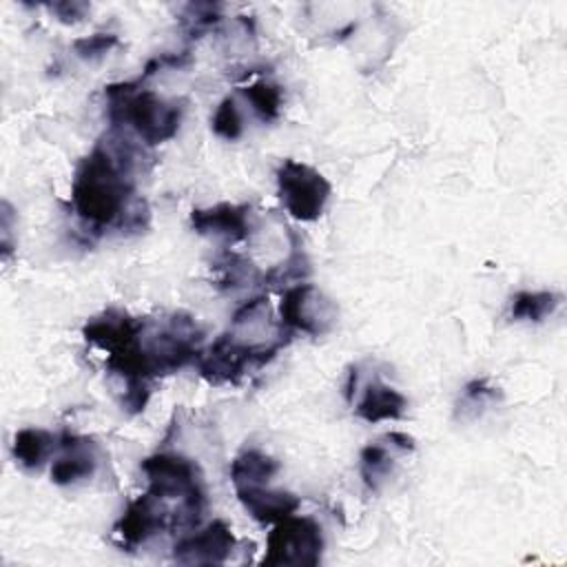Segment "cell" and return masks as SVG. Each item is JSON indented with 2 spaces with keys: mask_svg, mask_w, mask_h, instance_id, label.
Segmentation results:
<instances>
[{
  "mask_svg": "<svg viewBox=\"0 0 567 567\" xmlns=\"http://www.w3.org/2000/svg\"><path fill=\"white\" fill-rule=\"evenodd\" d=\"M133 151L126 140L104 135L75 168L71 199L78 217L91 230L142 228L148 210L133 199Z\"/></svg>",
  "mask_w": 567,
  "mask_h": 567,
  "instance_id": "cell-1",
  "label": "cell"
},
{
  "mask_svg": "<svg viewBox=\"0 0 567 567\" xmlns=\"http://www.w3.org/2000/svg\"><path fill=\"white\" fill-rule=\"evenodd\" d=\"M109 102V120L113 126H131L135 135L157 146L177 135L182 122V106L166 102L148 89H140V82H115L104 86Z\"/></svg>",
  "mask_w": 567,
  "mask_h": 567,
  "instance_id": "cell-2",
  "label": "cell"
},
{
  "mask_svg": "<svg viewBox=\"0 0 567 567\" xmlns=\"http://www.w3.org/2000/svg\"><path fill=\"white\" fill-rule=\"evenodd\" d=\"M140 467L148 481V492L179 503L173 512V527H193L199 523L206 507V489L197 463L182 454L157 452L146 456Z\"/></svg>",
  "mask_w": 567,
  "mask_h": 567,
  "instance_id": "cell-3",
  "label": "cell"
},
{
  "mask_svg": "<svg viewBox=\"0 0 567 567\" xmlns=\"http://www.w3.org/2000/svg\"><path fill=\"white\" fill-rule=\"evenodd\" d=\"M281 348V343H246L233 332H226L199 352L195 365L208 383H237L246 370L266 365Z\"/></svg>",
  "mask_w": 567,
  "mask_h": 567,
  "instance_id": "cell-4",
  "label": "cell"
},
{
  "mask_svg": "<svg viewBox=\"0 0 567 567\" xmlns=\"http://www.w3.org/2000/svg\"><path fill=\"white\" fill-rule=\"evenodd\" d=\"M323 529L310 516H288L275 523L266 538L264 567H317L323 554Z\"/></svg>",
  "mask_w": 567,
  "mask_h": 567,
  "instance_id": "cell-5",
  "label": "cell"
},
{
  "mask_svg": "<svg viewBox=\"0 0 567 567\" xmlns=\"http://www.w3.org/2000/svg\"><path fill=\"white\" fill-rule=\"evenodd\" d=\"M275 177L279 199L297 221H315L321 217L332 186L317 168L288 157L279 164Z\"/></svg>",
  "mask_w": 567,
  "mask_h": 567,
  "instance_id": "cell-6",
  "label": "cell"
},
{
  "mask_svg": "<svg viewBox=\"0 0 567 567\" xmlns=\"http://www.w3.org/2000/svg\"><path fill=\"white\" fill-rule=\"evenodd\" d=\"M281 328L310 337L326 334L337 321V306L312 284H295L279 303Z\"/></svg>",
  "mask_w": 567,
  "mask_h": 567,
  "instance_id": "cell-7",
  "label": "cell"
},
{
  "mask_svg": "<svg viewBox=\"0 0 567 567\" xmlns=\"http://www.w3.org/2000/svg\"><path fill=\"white\" fill-rule=\"evenodd\" d=\"M173 527V512L166 507V501L153 492H144L128 503L120 520L115 523V534L122 547H140L151 540L162 529Z\"/></svg>",
  "mask_w": 567,
  "mask_h": 567,
  "instance_id": "cell-8",
  "label": "cell"
},
{
  "mask_svg": "<svg viewBox=\"0 0 567 567\" xmlns=\"http://www.w3.org/2000/svg\"><path fill=\"white\" fill-rule=\"evenodd\" d=\"M237 547L233 529L224 520H213L195 534L184 536L173 547V558L182 565H224Z\"/></svg>",
  "mask_w": 567,
  "mask_h": 567,
  "instance_id": "cell-9",
  "label": "cell"
},
{
  "mask_svg": "<svg viewBox=\"0 0 567 567\" xmlns=\"http://www.w3.org/2000/svg\"><path fill=\"white\" fill-rule=\"evenodd\" d=\"M190 228L199 235L221 237L226 241H244L252 233V217L248 204H215L190 210Z\"/></svg>",
  "mask_w": 567,
  "mask_h": 567,
  "instance_id": "cell-10",
  "label": "cell"
},
{
  "mask_svg": "<svg viewBox=\"0 0 567 567\" xmlns=\"http://www.w3.org/2000/svg\"><path fill=\"white\" fill-rule=\"evenodd\" d=\"M58 450H62V456L51 465V481L55 485H75L95 474L97 456L91 439L62 432L58 436Z\"/></svg>",
  "mask_w": 567,
  "mask_h": 567,
  "instance_id": "cell-11",
  "label": "cell"
},
{
  "mask_svg": "<svg viewBox=\"0 0 567 567\" xmlns=\"http://www.w3.org/2000/svg\"><path fill=\"white\" fill-rule=\"evenodd\" d=\"M235 494L241 507L248 512V516L261 525L279 523L292 516L301 505L297 494L284 492V489H270L266 485L235 487Z\"/></svg>",
  "mask_w": 567,
  "mask_h": 567,
  "instance_id": "cell-12",
  "label": "cell"
},
{
  "mask_svg": "<svg viewBox=\"0 0 567 567\" xmlns=\"http://www.w3.org/2000/svg\"><path fill=\"white\" fill-rule=\"evenodd\" d=\"M408 399L379 377H374L370 383H365L361 399L354 405V414L365 423H379V421H396L405 414Z\"/></svg>",
  "mask_w": 567,
  "mask_h": 567,
  "instance_id": "cell-13",
  "label": "cell"
},
{
  "mask_svg": "<svg viewBox=\"0 0 567 567\" xmlns=\"http://www.w3.org/2000/svg\"><path fill=\"white\" fill-rule=\"evenodd\" d=\"M58 450V436L40 427H22L13 434L11 454L22 470L38 472Z\"/></svg>",
  "mask_w": 567,
  "mask_h": 567,
  "instance_id": "cell-14",
  "label": "cell"
},
{
  "mask_svg": "<svg viewBox=\"0 0 567 567\" xmlns=\"http://www.w3.org/2000/svg\"><path fill=\"white\" fill-rule=\"evenodd\" d=\"M279 472V461L261 450H244L230 463V481L235 487L268 485Z\"/></svg>",
  "mask_w": 567,
  "mask_h": 567,
  "instance_id": "cell-15",
  "label": "cell"
},
{
  "mask_svg": "<svg viewBox=\"0 0 567 567\" xmlns=\"http://www.w3.org/2000/svg\"><path fill=\"white\" fill-rule=\"evenodd\" d=\"M560 306V295L551 290H520L509 301V317L514 321H543Z\"/></svg>",
  "mask_w": 567,
  "mask_h": 567,
  "instance_id": "cell-16",
  "label": "cell"
},
{
  "mask_svg": "<svg viewBox=\"0 0 567 567\" xmlns=\"http://www.w3.org/2000/svg\"><path fill=\"white\" fill-rule=\"evenodd\" d=\"M392 465H394V458L390 454V443L374 441V443H368L359 452V472H361L363 485L370 492L381 489V485L385 483V478L392 472Z\"/></svg>",
  "mask_w": 567,
  "mask_h": 567,
  "instance_id": "cell-17",
  "label": "cell"
},
{
  "mask_svg": "<svg viewBox=\"0 0 567 567\" xmlns=\"http://www.w3.org/2000/svg\"><path fill=\"white\" fill-rule=\"evenodd\" d=\"M241 95L248 100V104L252 106L255 115L261 122H272V120L279 117V113H281V89L277 84L259 80V82H252V84L244 86Z\"/></svg>",
  "mask_w": 567,
  "mask_h": 567,
  "instance_id": "cell-18",
  "label": "cell"
},
{
  "mask_svg": "<svg viewBox=\"0 0 567 567\" xmlns=\"http://www.w3.org/2000/svg\"><path fill=\"white\" fill-rule=\"evenodd\" d=\"M292 237V250L290 255L286 257V261L277 264L275 268H270L268 272L261 275V281L266 284H288V281H301L308 272H310V266H308V259H306V252H303V246H301V239L290 233Z\"/></svg>",
  "mask_w": 567,
  "mask_h": 567,
  "instance_id": "cell-19",
  "label": "cell"
},
{
  "mask_svg": "<svg viewBox=\"0 0 567 567\" xmlns=\"http://www.w3.org/2000/svg\"><path fill=\"white\" fill-rule=\"evenodd\" d=\"M221 270L219 277V286L226 288H239V286H252L261 281V272L257 268H252L250 261H246L241 255L235 252H224L221 261L215 264Z\"/></svg>",
  "mask_w": 567,
  "mask_h": 567,
  "instance_id": "cell-20",
  "label": "cell"
},
{
  "mask_svg": "<svg viewBox=\"0 0 567 567\" xmlns=\"http://www.w3.org/2000/svg\"><path fill=\"white\" fill-rule=\"evenodd\" d=\"M210 128L217 137L226 140V142H235L241 137L244 133V120H241V113H239V106L235 102V97H224L213 117H210Z\"/></svg>",
  "mask_w": 567,
  "mask_h": 567,
  "instance_id": "cell-21",
  "label": "cell"
},
{
  "mask_svg": "<svg viewBox=\"0 0 567 567\" xmlns=\"http://www.w3.org/2000/svg\"><path fill=\"white\" fill-rule=\"evenodd\" d=\"M496 399H501L498 388L489 385L487 379H472V381L465 383V388H463L461 401H458V405H456V414L463 416L467 410H474V414H476V412H481V408H485L487 403H492V401H496Z\"/></svg>",
  "mask_w": 567,
  "mask_h": 567,
  "instance_id": "cell-22",
  "label": "cell"
},
{
  "mask_svg": "<svg viewBox=\"0 0 567 567\" xmlns=\"http://www.w3.org/2000/svg\"><path fill=\"white\" fill-rule=\"evenodd\" d=\"M113 47H117V35L113 33H93V35L78 38L73 42V51L82 60H97L104 53H109Z\"/></svg>",
  "mask_w": 567,
  "mask_h": 567,
  "instance_id": "cell-23",
  "label": "cell"
},
{
  "mask_svg": "<svg viewBox=\"0 0 567 567\" xmlns=\"http://www.w3.org/2000/svg\"><path fill=\"white\" fill-rule=\"evenodd\" d=\"M219 4H188L184 11V22L193 27V31H202L213 27L219 20Z\"/></svg>",
  "mask_w": 567,
  "mask_h": 567,
  "instance_id": "cell-24",
  "label": "cell"
},
{
  "mask_svg": "<svg viewBox=\"0 0 567 567\" xmlns=\"http://www.w3.org/2000/svg\"><path fill=\"white\" fill-rule=\"evenodd\" d=\"M49 9L58 16L60 22H66V24H73L78 20L84 18V13L89 11V4L86 2H53L49 4Z\"/></svg>",
  "mask_w": 567,
  "mask_h": 567,
  "instance_id": "cell-25",
  "label": "cell"
},
{
  "mask_svg": "<svg viewBox=\"0 0 567 567\" xmlns=\"http://www.w3.org/2000/svg\"><path fill=\"white\" fill-rule=\"evenodd\" d=\"M385 441H388L392 447L401 450V452H412V450H414V439L408 436V434H403V432H390V434H385Z\"/></svg>",
  "mask_w": 567,
  "mask_h": 567,
  "instance_id": "cell-26",
  "label": "cell"
}]
</instances>
